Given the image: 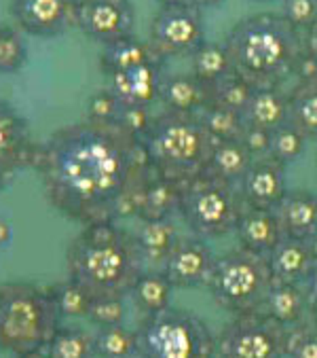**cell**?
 Masks as SVG:
<instances>
[{
	"label": "cell",
	"mask_w": 317,
	"mask_h": 358,
	"mask_svg": "<svg viewBox=\"0 0 317 358\" xmlns=\"http://www.w3.org/2000/svg\"><path fill=\"white\" fill-rule=\"evenodd\" d=\"M45 197L66 219L85 225L117 223L125 195L152 174L142 140L117 121H81L55 129L32 164Z\"/></svg>",
	"instance_id": "obj_1"
},
{
	"label": "cell",
	"mask_w": 317,
	"mask_h": 358,
	"mask_svg": "<svg viewBox=\"0 0 317 358\" xmlns=\"http://www.w3.org/2000/svg\"><path fill=\"white\" fill-rule=\"evenodd\" d=\"M68 278L91 299L129 297L138 275L146 269L133 234L117 223L85 225L66 250Z\"/></svg>",
	"instance_id": "obj_2"
},
{
	"label": "cell",
	"mask_w": 317,
	"mask_h": 358,
	"mask_svg": "<svg viewBox=\"0 0 317 358\" xmlns=\"http://www.w3.org/2000/svg\"><path fill=\"white\" fill-rule=\"evenodd\" d=\"M233 73L254 87H281L302 53V32L281 13H256L237 22L224 38Z\"/></svg>",
	"instance_id": "obj_3"
},
{
	"label": "cell",
	"mask_w": 317,
	"mask_h": 358,
	"mask_svg": "<svg viewBox=\"0 0 317 358\" xmlns=\"http://www.w3.org/2000/svg\"><path fill=\"white\" fill-rule=\"evenodd\" d=\"M142 145L150 172L182 187L205 172L214 149V138L203 127L199 115L163 110L161 115L152 117Z\"/></svg>",
	"instance_id": "obj_4"
},
{
	"label": "cell",
	"mask_w": 317,
	"mask_h": 358,
	"mask_svg": "<svg viewBox=\"0 0 317 358\" xmlns=\"http://www.w3.org/2000/svg\"><path fill=\"white\" fill-rule=\"evenodd\" d=\"M61 327L49 289L34 282L0 284V352H45Z\"/></svg>",
	"instance_id": "obj_5"
},
{
	"label": "cell",
	"mask_w": 317,
	"mask_h": 358,
	"mask_svg": "<svg viewBox=\"0 0 317 358\" xmlns=\"http://www.w3.org/2000/svg\"><path fill=\"white\" fill-rule=\"evenodd\" d=\"M140 358H216V335L191 310L168 308L135 329Z\"/></svg>",
	"instance_id": "obj_6"
},
{
	"label": "cell",
	"mask_w": 317,
	"mask_h": 358,
	"mask_svg": "<svg viewBox=\"0 0 317 358\" xmlns=\"http://www.w3.org/2000/svg\"><path fill=\"white\" fill-rule=\"evenodd\" d=\"M271 284L273 275L267 257L235 248L216 259L207 289L216 306L233 316H244L263 310Z\"/></svg>",
	"instance_id": "obj_7"
},
{
	"label": "cell",
	"mask_w": 317,
	"mask_h": 358,
	"mask_svg": "<svg viewBox=\"0 0 317 358\" xmlns=\"http://www.w3.org/2000/svg\"><path fill=\"white\" fill-rule=\"evenodd\" d=\"M244 208L237 187L201 174L182 185L178 212L195 238L216 240L235 231Z\"/></svg>",
	"instance_id": "obj_8"
},
{
	"label": "cell",
	"mask_w": 317,
	"mask_h": 358,
	"mask_svg": "<svg viewBox=\"0 0 317 358\" xmlns=\"http://www.w3.org/2000/svg\"><path fill=\"white\" fill-rule=\"evenodd\" d=\"M288 329L263 312L235 316L216 337V358H286Z\"/></svg>",
	"instance_id": "obj_9"
},
{
	"label": "cell",
	"mask_w": 317,
	"mask_h": 358,
	"mask_svg": "<svg viewBox=\"0 0 317 358\" xmlns=\"http://www.w3.org/2000/svg\"><path fill=\"white\" fill-rule=\"evenodd\" d=\"M205 43V22L201 9L178 3L161 7L150 26V47L158 59L193 55Z\"/></svg>",
	"instance_id": "obj_10"
},
{
	"label": "cell",
	"mask_w": 317,
	"mask_h": 358,
	"mask_svg": "<svg viewBox=\"0 0 317 358\" xmlns=\"http://www.w3.org/2000/svg\"><path fill=\"white\" fill-rule=\"evenodd\" d=\"M74 26L104 47L133 34L135 11L129 0H76Z\"/></svg>",
	"instance_id": "obj_11"
},
{
	"label": "cell",
	"mask_w": 317,
	"mask_h": 358,
	"mask_svg": "<svg viewBox=\"0 0 317 358\" xmlns=\"http://www.w3.org/2000/svg\"><path fill=\"white\" fill-rule=\"evenodd\" d=\"M36 149L28 121L9 102L0 100V191L34 164Z\"/></svg>",
	"instance_id": "obj_12"
},
{
	"label": "cell",
	"mask_w": 317,
	"mask_h": 358,
	"mask_svg": "<svg viewBox=\"0 0 317 358\" xmlns=\"http://www.w3.org/2000/svg\"><path fill=\"white\" fill-rule=\"evenodd\" d=\"M216 255L201 238H180L161 271L174 289H199L207 286L216 267Z\"/></svg>",
	"instance_id": "obj_13"
},
{
	"label": "cell",
	"mask_w": 317,
	"mask_h": 358,
	"mask_svg": "<svg viewBox=\"0 0 317 358\" xmlns=\"http://www.w3.org/2000/svg\"><path fill=\"white\" fill-rule=\"evenodd\" d=\"M11 13L24 32L55 38L74 26L76 0H11Z\"/></svg>",
	"instance_id": "obj_14"
},
{
	"label": "cell",
	"mask_w": 317,
	"mask_h": 358,
	"mask_svg": "<svg viewBox=\"0 0 317 358\" xmlns=\"http://www.w3.org/2000/svg\"><path fill=\"white\" fill-rule=\"evenodd\" d=\"M237 191L248 208L275 210V206L288 193L286 168L271 157L254 159L242 182L237 185Z\"/></svg>",
	"instance_id": "obj_15"
},
{
	"label": "cell",
	"mask_w": 317,
	"mask_h": 358,
	"mask_svg": "<svg viewBox=\"0 0 317 358\" xmlns=\"http://www.w3.org/2000/svg\"><path fill=\"white\" fill-rule=\"evenodd\" d=\"M161 59L146 62L135 68L117 73L110 79V94L117 98L121 106H140L150 108L152 102L158 100V90H161L163 73Z\"/></svg>",
	"instance_id": "obj_16"
},
{
	"label": "cell",
	"mask_w": 317,
	"mask_h": 358,
	"mask_svg": "<svg viewBox=\"0 0 317 358\" xmlns=\"http://www.w3.org/2000/svg\"><path fill=\"white\" fill-rule=\"evenodd\" d=\"M273 214L281 238L309 240L317 234V193L307 189H288Z\"/></svg>",
	"instance_id": "obj_17"
},
{
	"label": "cell",
	"mask_w": 317,
	"mask_h": 358,
	"mask_svg": "<svg viewBox=\"0 0 317 358\" xmlns=\"http://www.w3.org/2000/svg\"><path fill=\"white\" fill-rule=\"evenodd\" d=\"M267 263L273 282L300 284V286H304V282L311 278L315 269V261L311 259L307 242L294 238H281L267 255Z\"/></svg>",
	"instance_id": "obj_18"
},
{
	"label": "cell",
	"mask_w": 317,
	"mask_h": 358,
	"mask_svg": "<svg viewBox=\"0 0 317 358\" xmlns=\"http://www.w3.org/2000/svg\"><path fill=\"white\" fill-rule=\"evenodd\" d=\"M239 240V248L267 257L273 246L281 240V231L273 210H258V208H244L237 227L233 231Z\"/></svg>",
	"instance_id": "obj_19"
},
{
	"label": "cell",
	"mask_w": 317,
	"mask_h": 358,
	"mask_svg": "<svg viewBox=\"0 0 317 358\" xmlns=\"http://www.w3.org/2000/svg\"><path fill=\"white\" fill-rule=\"evenodd\" d=\"M158 102L170 113L199 115L209 104V85L193 75H170L161 81Z\"/></svg>",
	"instance_id": "obj_20"
},
{
	"label": "cell",
	"mask_w": 317,
	"mask_h": 358,
	"mask_svg": "<svg viewBox=\"0 0 317 358\" xmlns=\"http://www.w3.org/2000/svg\"><path fill=\"white\" fill-rule=\"evenodd\" d=\"M246 125L273 131L290 119V98L281 87H256L242 113Z\"/></svg>",
	"instance_id": "obj_21"
},
{
	"label": "cell",
	"mask_w": 317,
	"mask_h": 358,
	"mask_svg": "<svg viewBox=\"0 0 317 358\" xmlns=\"http://www.w3.org/2000/svg\"><path fill=\"white\" fill-rule=\"evenodd\" d=\"M138 250L144 259V265H154L161 269L174 246L178 244V227L172 219H156V221H140L138 231L133 234Z\"/></svg>",
	"instance_id": "obj_22"
},
{
	"label": "cell",
	"mask_w": 317,
	"mask_h": 358,
	"mask_svg": "<svg viewBox=\"0 0 317 358\" xmlns=\"http://www.w3.org/2000/svg\"><path fill=\"white\" fill-rule=\"evenodd\" d=\"M252 162H254V157L242 145V140L214 142V149H212V155L207 159L203 174H207L220 182H226L230 187H237L246 176V172L250 170Z\"/></svg>",
	"instance_id": "obj_23"
},
{
	"label": "cell",
	"mask_w": 317,
	"mask_h": 358,
	"mask_svg": "<svg viewBox=\"0 0 317 358\" xmlns=\"http://www.w3.org/2000/svg\"><path fill=\"white\" fill-rule=\"evenodd\" d=\"M260 312L267 314L269 318H273L275 322L283 324L286 329L309 320L304 286L286 284V282H273L267 297H265V303H263Z\"/></svg>",
	"instance_id": "obj_24"
},
{
	"label": "cell",
	"mask_w": 317,
	"mask_h": 358,
	"mask_svg": "<svg viewBox=\"0 0 317 358\" xmlns=\"http://www.w3.org/2000/svg\"><path fill=\"white\" fill-rule=\"evenodd\" d=\"M172 293L174 286L161 269H144L129 291V297L144 316H154L172 308Z\"/></svg>",
	"instance_id": "obj_25"
},
{
	"label": "cell",
	"mask_w": 317,
	"mask_h": 358,
	"mask_svg": "<svg viewBox=\"0 0 317 358\" xmlns=\"http://www.w3.org/2000/svg\"><path fill=\"white\" fill-rule=\"evenodd\" d=\"M180 195H182V187L178 182L150 174L144 185L138 219L140 221L172 219L180 208Z\"/></svg>",
	"instance_id": "obj_26"
},
{
	"label": "cell",
	"mask_w": 317,
	"mask_h": 358,
	"mask_svg": "<svg viewBox=\"0 0 317 358\" xmlns=\"http://www.w3.org/2000/svg\"><path fill=\"white\" fill-rule=\"evenodd\" d=\"M154 59H158V57L154 55L152 47L131 34L127 38L104 45L102 55H100V68L104 75L112 77L117 73H123V70H129V68H135L140 64L154 62Z\"/></svg>",
	"instance_id": "obj_27"
},
{
	"label": "cell",
	"mask_w": 317,
	"mask_h": 358,
	"mask_svg": "<svg viewBox=\"0 0 317 358\" xmlns=\"http://www.w3.org/2000/svg\"><path fill=\"white\" fill-rule=\"evenodd\" d=\"M193 59V77H197L205 85H216L220 79L233 73V64L224 43H209L205 41L197 51L191 55Z\"/></svg>",
	"instance_id": "obj_28"
},
{
	"label": "cell",
	"mask_w": 317,
	"mask_h": 358,
	"mask_svg": "<svg viewBox=\"0 0 317 358\" xmlns=\"http://www.w3.org/2000/svg\"><path fill=\"white\" fill-rule=\"evenodd\" d=\"M290 123L296 125L307 140H317V81L298 83L290 94Z\"/></svg>",
	"instance_id": "obj_29"
},
{
	"label": "cell",
	"mask_w": 317,
	"mask_h": 358,
	"mask_svg": "<svg viewBox=\"0 0 317 358\" xmlns=\"http://www.w3.org/2000/svg\"><path fill=\"white\" fill-rule=\"evenodd\" d=\"M47 358H94V335L78 327H59L45 348Z\"/></svg>",
	"instance_id": "obj_30"
},
{
	"label": "cell",
	"mask_w": 317,
	"mask_h": 358,
	"mask_svg": "<svg viewBox=\"0 0 317 358\" xmlns=\"http://www.w3.org/2000/svg\"><path fill=\"white\" fill-rule=\"evenodd\" d=\"M94 354L96 358H135L138 356V337L135 331L125 324L98 329L94 335Z\"/></svg>",
	"instance_id": "obj_31"
},
{
	"label": "cell",
	"mask_w": 317,
	"mask_h": 358,
	"mask_svg": "<svg viewBox=\"0 0 317 358\" xmlns=\"http://www.w3.org/2000/svg\"><path fill=\"white\" fill-rule=\"evenodd\" d=\"M47 289H49L51 301H53L59 318H87L91 297L76 282L66 278L61 282L47 286Z\"/></svg>",
	"instance_id": "obj_32"
},
{
	"label": "cell",
	"mask_w": 317,
	"mask_h": 358,
	"mask_svg": "<svg viewBox=\"0 0 317 358\" xmlns=\"http://www.w3.org/2000/svg\"><path fill=\"white\" fill-rule=\"evenodd\" d=\"M199 119H201L203 127L207 129V134L214 138V142L239 140L246 129V121L239 113L228 110L218 104H207L199 113Z\"/></svg>",
	"instance_id": "obj_33"
},
{
	"label": "cell",
	"mask_w": 317,
	"mask_h": 358,
	"mask_svg": "<svg viewBox=\"0 0 317 358\" xmlns=\"http://www.w3.org/2000/svg\"><path fill=\"white\" fill-rule=\"evenodd\" d=\"M254 90L256 87L250 85L244 77H239L237 73H230L224 79H220L216 85L209 87V104H218V106H224L228 110H235L242 115L244 108L248 106Z\"/></svg>",
	"instance_id": "obj_34"
},
{
	"label": "cell",
	"mask_w": 317,
	"mask_h": 358,
	"mask_svg": "<svg viewBox=\"0 0 317 358\" xmlns=\"http://www.w3.org/2000/svg\"><path fill=\"white\" fill-rule=\"evenodd\" d=\"M304 149H307V136L290 121L271 131L269 157L281 164L283 168L292 166L304 153Z\"/></svg>",
	"instance_id": "obj_35"
},
{
	"label": "cell",
	"mask_w": 317,
	"mask_h": 358,
	"mask_svg": "<svg viewBox=\"0 0 317 358\" xmlns=\"http://www.w3.org/2000/svg\"><path fill=\"white\" fill-rule=\"evenodd\" d=\"M28 47L22 34L9 26H0V75H13L26 66Z\"/></svg>",
	"instance_id": "obj_36"
},
{
	"label": "cell",
	"mask_w": 317,
	"mask_h": 358,
	"mask_svg": "<svg viewBox=\"0 0 317 358\" xmlns=\"http://www.w3.org/2000/svg\"><path fill=\"white\" fill-rule=\"evenodd\" d=\"M286 358H317V327L311 320L288 329Z\"/></svg>",
	"instance_id": "obj_37"
},
{
	"label": "cell",
	"mask_w": 317,
	"mask_h": 358,
	"mask_svg": "<svg viewBox=\"0 0 317 358\" xmlns=\"http://www.w3.org/2000/svg\"><path fill=\"white\" fill-rule=\"evenodd\" d=\"M123 318H125V303H123L121 297L91 299L89 312H87V320L94 322L98 329L123 324Z\"/></svg>",
	"instance_id": "obj_38"
},
{
	"label": "cell",
	"mask_w": 317,
	"mask_h": 358,
	"mask_svg": "<svg viewBox=\"0 0 317 358\" xmlns=\"http://www.w3.org/2000/svg\"><path fill=\"white\" fill-rule=\"evenodd\" d=\"M281 17L298 32H304L317 22V0H281Z\"/></svg>",
	"instance_id": "obj_39"
},
{
	"label": "cell",
	"mask_w": 317,
	"mask_h": 358,
	"mask_svg": "<svg viewBox=\"0 0 317 358\" xmlns=\"http://www.w3.org/2000/svg\"><path fill=\"white\" fill-rule=\"evenodd\" d=\"M121 104L117 102V98L110 94V90H102L96 92L89 100H87V121H96V123H115L119 117Z\"/></svg>",
	"instance_id": "obj_40"
},
{
	"label": "cell",
	"mask_w": 317,
	"mask_h": 358,
	"mask_svg": "<svg viewBox=\"0 0 317 358\" xmlns=\"http://www.w3.org/2000/svg\"><path fill=\"white\" fill-rule=\"evenodd\" d=\"M117 123L131 136L135 138H144V134L148 131L150 123H152V115H148V108H140V106H121Z\"/></svg>",
	"instance_id": "obj_41"
},
{
	"label": "cell",
	"mask_w": 317,
	"mask_h": 358,
	"mask_svg": "<svg viewBox=\"0 0 317 358\" xmlns=\"http://www.w3.org/2000/svg\"><path fill=\"white\" fill-rule=\"evenodd\" d=\"M242 145L250 151V155L254 159L260 157H269V147H271V131L267 129H258V127H250L246 125L244 134H242Z\"/></svg>",
	"instance_id": "obj_42"
},
{
	"label": "cell",
	"mask_w": 317,
	"mask_h": 358,
	"mask_svg": "<svg viewBox=\"0 0 317 358\" xmlns=\"http://www.w3.org/2000/svg\"><path fill=\"white\" fill-rule=\"evenodd\" d=\"M292 77L298 79V83H309V81H317V57L309 55L304 49L300 53V57L294 64Z\"/></svg>",
	"instance_id": "obj_43"
},
{
	"label": "cell",
	"mask_w": 317,
	"mask_h": 358,
	"mask_svg": "<svg viewBox=\"0 0 317 358\" xmlns=\"http://www.w3.org/2000/svg\"><path fill=\"white\" fill-rule=\"evenodd\" d=\"M304 295H307V314H309V320L317 327V267L313 269L311 278L304 282Z\"/></svg>",
	"instance_id": "obj_44"
},
{
	"label": "cell",
	"mask_w": 317,
	"mask_h": 358,
	"mask_svg": "<svg viewBox=\"0 0 317 358\" xmlns=\"http://www.w3.org/2000/svg\"><path fill=\"white\" fill-rule=\"evenodd\" d=\"M302 49H304L309 55L317 57V22H315L313 26H309V28L302 32Z\"/></svg>",
	"instance_id": "obj_45"
},
{
	"label": "cell",
	"mask_w": 317,
	"mask_h": 358,
	"mask_svg": "<svg viewBox=\"0 0 317 358\" xmlns=\"http://www.w3.org/2000/svg\"><path fill=\"white\" fill-rule=\"evenodd\" d=\"M13 225H11V221L9 219H5V217H0V250L3 248H7L11 242H13Z\"/></svg>",
	"instance_id": "obj_46"
},
{
	"label": "cell",
	"mask_w": 317,
	"mask_h": 358,
	"mask_svg": "<svg viewBox=\"0 0 317 358\" xmlns=\"http://www.w3.org/2000/svg\"><path fill=\"white\" fill-rule=\"evenodd\" d=\"M191 5H195L197 9H212V7H218L220 3H224V0H189Z\"/></svg>",
	"instance_id": "obj_47"
},
{
	"label": "cell",
	"mask_w": 317,
	"mask_h": 358,
	"mask_svg": "<svg viewBox=\"0 0 317 358\" xmlns=\"http://www.w3.org/2000/svg\"><path fill=\"white\" fill-rule=\"evenodd\" d=\"M304 242H307V248H309V252H311V259L315 261V267H317V234L311 236V238L304 240Z\"/></svg>",
	"instance_id": "obj_48"
},
{
	"label": "cell",
	"mask_w": 317,
	"mask_h": 358,
	"mask_svg": "<svg viewBox=\"0 0 317 358\" xmlns=\"http://www.w3.org/2000/svg\"><path fill=\"white\" fill-rule=\"evenodd\" d=\"M13 358H47V356H45V352H30V354H20Z\"/></svg>",
	"instance_id": "obj_49"
},
{
	"label": "cell",
	"mask_w": 317,
	"mask_h": 358,
	"mask_svg": "<svg viewBox=\"0 0 317 358\" xmlns=\"http://www.w3.org/2000/svg\"><path fill=\"white\" fill-rule=\"evenodd\" d=\"M161 7H170V5H178V3H186V0H156Z\"/></svg>",
	"instance_id": "obj_50"
},
{
	"label": "cell",
	"mask_w": 317,
	"mask_h": 358,
	"mask_svg": "<svg viewBox=\"0 0 317 358\" xmlns=\"http://www.w3.org/2000/svg\"><path fill=\"white\" fill-rule=\"evenodd\" d=\"M256 3H273V0H256Z\"/></svg>",
	"instance_id": "obj_51"
},
{
	"label": "cell",
	"mask_w": 317,
	"mask_h": 358,
	"mask_svg": "<svg viewBox=\"0 0 317 358\" xmlns=\"http://www.w3.org/2000/svg\"><path fill=\"white\" fill-rule=\"evenodd\" d=\"M135 358H140V356H135Z\"/></svg>",
	"instance_id": "obj_52"
}]
</instances>
